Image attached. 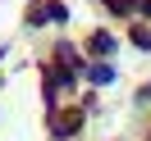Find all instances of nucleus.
<instances>
[{
	"label": "nucleus",
	"mask_w": 151,
	"mask_h": 141,
	"mask_svg": "<svg viewBox=\"0 0 151 141\" xmlns=\"http://www.w3.org/2000/svg\"><path fill=\"white\" fill-rule=\"evenodd\" d=\"M73 128H78V114H60V118H55V132H60V137H69Z\"/></svg>",
	"instance_id": "nucleus-1"
},
{
	"label": "nucleus",
	"mask_w": 151,
	"mask_h": 141,
	"mask_svg": "<svg viewBox=\"0 0 151 141\" xmlns=\"http://www.w3.org/2000/svg\"><path fill=\"white\" fill-rule=\"evenodd\" d=\"M92 82H96V86L114 82V68H110V64H96V68H92Z\"/></svg>",
	"instance_id": "nucleus-2"
},
{
	"label": "nucleus",
	"mask_w": 151,
	"mask_h": 141,
	"mask_svg": "<svg viewBox=\"0 0 151 141\" xmlns=\"http://www.w3.org/2000/svg\"><path fill=\"white\" fill-rule=\"evenodd\" d=\"M92 50H96V55H110V50H114V41L105 37V32H96V37H92Z\"/></svg>",
	"instance_id": "nucleus-3"
},
{
	"label": "nucleus",
	"mask_w": 151,
	"mask_h": 141,
	"mask_svg": "<svg viewBox=\"0 0 151 141\" xmlns=\"http://www.w3.org/2000/svg\"><path fill=\"white\" fill-rule=\"evenodd\" d=\"M133 41H137V46H147V50H151V28H133Z\"/></svg>",
	"instance_id": "nucleus-4"
}]
</instances>
